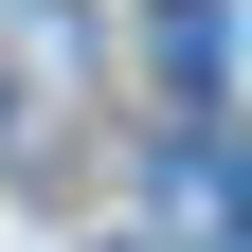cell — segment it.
<instances>
[{"mask_svg": "<svg viewBox=\"0 0 252 252\" xmlns=\"http://www.w3.org/2000/svg\"><path fill=\"white\" fill-rule=\"evenodd\" d=\"M216 72H234V0H162V90L216 108Z\"/></svg>", "mask_w": 252, "mask_h": 252, "instance_id": "6da1fadb", "label": "cell"}]
</instances>
